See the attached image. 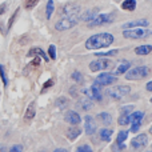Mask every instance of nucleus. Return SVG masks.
Instances as JSON below:
<instances>
[{"mask_svg": "<svg viewBox=\"0 0 152 152\" xmlns=\"http://www.w3.org/2000/svg\"><path fill=\"white\" fill-rule=\"evenodd\" d=\"M131 68V63L129 61H123V63H120L118 66V68L115 69V72H113V75L115 76H119V75H123V74H126L128 69Z\"/></svg>", "mask_w": 152, "mask_h": 152, "instance_id": "obj_21", "label": "nucleus"}, {"mask_svg": "<svg viewBox=\"0 0 152 152\" xmlns=\"http://www.w3.org/2000/svg\"><path fill=\"white\" fill-rule=\"evenodd\" d=\"M71 77H72V80L76 81V83H81V81H83V74H81V72H79V71H74V72H72Z\"/></svg>", "mask_w": 152, "mask_h": 152, "instance_id": "obj_28", "label": "nucleus"}, {"mask_svg": "<svg viewBox=\"0 0 152 152\" xmlns=\"http://www.w3.org/2000/svg\"><path fill=\"white\" fill-rule=\"evenodd\" d=\"M81 107H83V110H89V108L92 107V103H91V100L89 99H86V100H83L81 102Z\"/></svg>", "mask_w": 152, "mask_h": 152, "instance_id": "obj_35", "label": "nucleus"}, {"mask_svg": "<svg viewBox=\"0 0 152 152\" xmlns=\"http://www.w3.org/2000/svg\"><path fill=\"white\" fill-rule=\"evenodd\" d=\"M112 134H113L112 129L102 128L99 132V137H100V140H103V142H111V140H112Z\"/></svg>", "mask_w": 152, "mask_h": 152, "instance_id": "obj_20", "label": "nucleus"}, {"mask_svg": "<svg viewBox=\"0 0 152 152\" xmlns=\"http://www.w3.org/2000/svg\"><path fill=\"white\" fill-rule=\"evenodd\" d=\"M96 15H97V13H96V11H95V10H88L87 12H84L83 15L80 16V20H81V21H86V23H88V21H91Z\"/></svg>", "mask_w": 152, "mask_h": 152, "instance_id": "obj_24", "label": "nucleus"}, {"mask_svg": "<svg viewBox=\"0 0 152 152\" xmlns=\"http://www.w3.org/2000/svg\"><path fill=\"white\" fill-rule=\"evenodd\" d=\"M0 76H1V80H3V84H4V87L8 86V79H7V75H5L4 72V67L0 66Z\"/></svg>", "mask_w": 152, "mask_h": 152, "instance_id": "obj_33", "label": "nucleus"}, {"mask_svg": "<svg viewBox=\"0 0 152 152\" xmlns=\"http://www.w3.org/2000/svg\"><path fill=\"white\" fill-rule=\"evenodd\" d=\"M144 115L145 113L143 112V111H132L131 112V115H129V118H131V121H129L131 128H129V131H131L132 134H136L140 129L142 121H143V119H144Z\"/></svg>", "mask_w": 152, "mask_h": 152, "instance_id": "obj_9", "label": "nucleus"}, {"mask_svg": "<svg viewBox=\"0 0 152 152\" xmlns=\"http://www.w3.org/2000/svg\"><path fill=\"white\" fill-rule=\"evenodd\" d=\"M124 148H126V145H124V144H119V143H116V142H115V144L112 145V151L113 152H121Z\"/></svg>", "mask_w": 152, "mask_h": 152, "instance_id": "obj_34", "label": "nucleus"}, {"mask_svg": "<svg viewBox=\"0 0 152 152\" xmlns=\"http://www.w3.org/2000/svg\"><path fill=\"white\" fill-rule=\"evenodd\" d=\"M152 52V45L151 44H144V45H139V47L135 48V53L139 56H145L150 55Z\"/></svg>", "mask_w": 152, "mask_h": 152, "instance_id": "obj_19", "label": "nucleus"}, {"mask_svg": "<svg viewBox=\"0 0 152 152\" xmlns=\"http://www.w3.org/2000/svg\"><path fill=\"white\" fill-rule=\"evenodd\" d=\"M151 147H152V145H151Z\"/></svg>", "mask_w": 152, "mask_h": 152, "instance_id": "obj_45", "label": "nucleus"}, {"mask_svg": "<svg viewBox=\"0 0 152 152\" xmlns=\"http://www.w3.org/2000/svg\"><path fill=\"white\" fill-rule=\"evenodd\" d=\"M84 121H86V124H84V128H86V134L88 135V136H92V135L96 132V121H95V119L92 118V116L87 115L86 118H84Z\"/></svg>", "mask_w": 152, "mask_h": 152, "instance_id": "obj_14", "label": "nucleus"}, {"mask_svg": "<svg viewBox=\"0 0 152 152\" xmlns=\"http://www.w3.org/2000/svg\"><path fill=\"white\" fill-rule=\"evenodd\" d=\"M129 115H131V113L121 112L120 116H119V119H118L119 126H128L129 121H131V118H129Z\"/></svg>", "mask_w": 152, "mask_h": 152, "instance_id": "obj_25", "label": "nucleus"}, {"mask_svg": "<svg viewBox=\"0 0 152 152\" xmlns=\"http://www.w3.org/2000/svg\"><path fill=\"white\" fill-rule=\"evenodd\" d=\"M53 11H55V3H53V0H48L47 5H45V18H47L48 20L52 18Z\"/></svg>", "mask_w": 152, "mask_h": 152, "instance_id": "obj_23", "label": "nucleus"}, {"mask_svg": "<svg viewBox=\"0 0 152 152\" xmlns=\"http://www.w3.org/2000/svg\"><path fill=\"white\" fill-rule=\"evenodd\" d=\"M48 56H50L51 60H55L56 59V47L53 44H51L48 47Z\"/></svg>", "mask_w": 152, "mask_h": 152, "instance_id": "obj_31", "label": "nucleus"}, {"mask_svg": "<svg viewBox=\"0 0 152 152\" xmlns=\"http://www.w3.org/2000/svg\"><path fill=\"white\" fill-rule=\"evenodd\" d=\"M152 35V31L147 28H131V29H123L121 32V36L124 39H128V40H142V39H147Z\"/></svg>", "mask_w": 152, "mask_h": 152, "instance_id": "obj_2", "label": "nucleus"}, {"mask_svg": "<svg viewBox=\"0 0 152 152\" xmlns=\"http://www.w3.org/2000/svg\"><path fill=\"white\" fill-rule=\"evenodd\" d=\"M80 134H81V129L77 128L76 126H72L68 128V131H67L66 135H67V139H68L69 142H75V140L80 136Z\"/></svg>", "mask_w": 152, "mask_h": 152, "instance_id": "obj_16", "label": "nucleus"}, {"mask_svg": "<svg viewBox=\"0 0 152 152\" xmlns=\"http://www.w3.org/2000/svg\"><path fill=\"white\" fill-rule=\"evenodd\" d=\"M113 20H115V13H97L91 21L87 23V27L96 28V27L107 26V24L113 23Z\"/></svg>", "mask_w": 152, "mask_h": 152, "instance_id": "obj_4", "label": "nucleus"}, {"mask_svg": "<svg viewBox=\"0 0 152 152\" xmlns=\"http://www.w3.org/2000/svg\"><path fill=\"white\" fill-rule=\"evenodd\" d=\"M67 103H68V100L66 99V97H60V99H58V105L60 108H64L67 105Z\"/></svg>", "mask_w": 152, "mask_h": 152, "instance_id": "obj_38", "label": "nucleus"}, {"mask_svg": "<svg viewBox=\"0 0 152 152\" xmlns=\"http://www.w3.org/2000/svg\"><path fill=\"white\" fill-rule=\"evenodd\" d=\"M35 113H36V105H35V102H32L26 110V113H24V121H31L32 119L35 118Z\"/></svg>", "mask_w": 152, "mask_h": 152, "instance_id": "obj_17", "label": "nucleus"}, {"mask_svg": "<svg viewBox=\"0 0 152 152\" xmlns=\"http://www.w3.org/2000/svg\"><path fill=\"white\" fill-rule=\"evenodd\" d=\"M84 94L88 96L89 100H96V102H100V100L103 99L102 86H100V84H97L96 81H95V83L92 84L89 88L84 89Z\"/></svg>", "mask_w": 152, "mask_h": 152, "instance_id": "obj_10", "label": "nucleus"}, {"mask_svg": "<svg viewBox=\"0 0 152 152\" xmlns=\"http://www.w3.org/2000/svg\"><path fill=\"white\" fill-rule=\"evenodd\" d=\"M151 74V69L147 66H139V67H134V68H129L128 71L124 74V77L127 80H142L145 79L148 75Z\"/></svg>", "mask_w": 152, "mask_h": 152, "instance_id": "obj_3", "label": "nucleus"}, {"mask_svg": "<svg viewBox=\"0 0 152 152\" xmlns=\"http://www.w3.org/2000/svg\"><path fill=\"white\" fill-rule=\"evenodd\" d=\"M79 20H80V18H60L55 23V29L56 31H60V32L71 29L79 23Z\"/></svg>", "mask_w": 152, "mask_h": 152, "instance_id": "obj_7", "label": "nucleus"}, {"mask_svg": "<svg viewBox=\"0 0 152 152\" xmlns=\"http://www.w3.org/2000/svg\"><path fill=\"white\" fill-rule=\"evenodd\" d=\"M52 152H68L66 150V148H61V147H59V148H56V150H53Z\"/></svg>", "mask_w": 152, "mask_h": 152, "instance_id": "obj_42", "label": "nucleus"}, {"mask_svg": "<svg viewBox=\"0 0 152 152\" xmlns=\"http://www.w3.org/2000/svg\"><path fill=\"white\" fill-rule=\"evenodd\" d=\"M5 11H7V4H5V3H3V4H0V16L4 15Z\"/></svg>", "mask_w": 152, "mask_h": 152, "instance_id": "obj_40", "label": "nucleus"}, {"mask_svg": "<svg viewBox=\"0 0 152 152\" xmlns=\"http://www.w3.org/2000/svg\"><path fill=\"white\" fill-rule=\"evenodd\" d=\"M112 66H113L112 60L105 58H100V59H96V60H92L89 63L88 68L91 72H100V71H105V69L111 68Z\"/></svg>", "mask_w": 152, "mask_h": 152, "instance_id": "obj_5", "label": "nucleus"}, {"mask_svg": "<svg viewBox=\"0 0 152 152\" xmlns=\"http://www.w3.org/2000/svg\"><path fill=\"white\" fill-rule=\"evenodd\" d=\"M150 102H151V104H152V97H151V99H150Z\"/></svg>", "mask_w": 152, "mask_h": 152, "instance_id": "obj_44", "label": "nucleus"}, {"mask_svg": "<svg viewBox=\"0 0 152 152\" xmlns=\"http://www.w3.org/2000/svg\"><path fill=\"white\" fill-rule=\"evenodd\" d=\"M150 26V21L144 20V19H139V20H132V21H127L121 26V29H131V28H145V27Z\"/></svg>", "mask_w": 152, "mask_h": 152, "instance_id": "obj_13", "label": "nucleus"}, {"mask_svg": "<svg viewBox=\"0 0 152 152\" xmlns=\"http://www.w3.org/2000/svg\"><path fill=\"white\" fill-rule=\"evenodd\" d=\"M18 13H19V8H16V11H13V13L11 15L10 20H8V24H7V28H8V29H10L11 27L13 26V21H15V19L18 18Z\"/></svg>", "mask_w": 152, "mask_h": 152, "instance_id": "obj_29", "label": "nucleus"}, {"mask_svg": "<svg viewBox=\"0 0 152 152\" xmlns=\"http://www.w3.org/2000/svg\"><path fill=\"white\" fill-rule=\"evenodd\" d=\"M148 144V136L145 134H140L137 136H135L131 140V145L134 150H140V148L145 147Z\"/></svg>", "mask_w": 152, "mask_h": 152, "instance_id": "obj_12", "label": "nucleus"}, {"mask_svg": "<svg viewBox=\"0 0 152 152\" xmlns=\"http://www.w3.org/2000/svg\"><path fill=\"white\" fill-rule=\"evenodd\" d=\"M0 152H7V148H5V145H0Z\"/></svg>", "mask_w": 152, "mask_h": 152, "instance_id": "obj_43", "label": "nucleus"}, {"mask_svg": "<svg viewBox=\"0 0 152 152\" xmlns=\"http://www.w3.org/2000/svg\"><path fill=\"white\" fill-rule=\"evenodd\" d=\"M128 139V131H126V129H123V131H120L118 134V137H116V143H119V144H124V142Z\"/></svg>", "mask_w": 152, "mask_h": 152, "instance_id": "obj_27", "label": "nucleus"}, {"mask_svg": "<svg viewBox=\"0 0 152 152\" xmlns=\"http://www.w3.org/2000/svg\"><path fill=\"white\" fill-rule=\"evenodd\" d=\"M81 7L76 3H67L61 8V18H80Z\"/></svg>", "mask_w": 152, "mask_h": 152, "instance_id": "obj_8", "label": "nucleus"}, {"mask_svg": "<svg viewBox=\"0 0 152 152\" xmlns=\"http://www.w3.org/2000/svg\"><path fill=\"white\" fill-rule=\"evenodd\" d=\"M10 152H23V145L20 144H13L10 148Z\"/></svg>", "mask_w": 152, "mask_h": 152, "instance_id": "obj_36", "label": "nucleus"}, {"mask_svg": "<svg viewBox=\"0 0 152 152\" xmlns=\"http://www.w3.org/2000/svg\"><path fill=\"white\" fill-rule=\"evenodd\" d=\"M96 81L97 84H100V86H111V84L116 83L118 81V77H116L113 74H108V72H102L99 76L96 77Z\"/></svg>", "mask_w": 152, "mask_h": 152, "instance_id": "obj_11", "label": "nucleus"}, {"mask_svg": "<svg viewBox=\"0 0 152 152\" xmlns=\"http://www.w3.org/2000/svg\"><path fill=\"white\" fill-rule=\"evenodd\" d=\"M115 42V36L110 32H100V34H95L89 36L86 40V48L88 51L95 50H103V48H108L113 44Z\"/></svg>", "mask_w": 152, "mask_h": 152, "instance_id": "obj_1", "label": "nucleus"}, {"mask_svg": "<svg viewBox=\"0 0 152 152\" xmlns=\"http://www.w3.org/2000/svg\"><path fill=\"white\" fill-rule=\"evenodd\" d=\"M129 92H131V87L129 86H115L108 89L107 94L111 99L120 100V99H123V97H126Z\"/></svg>", "mask_w": 152, "mask_h": 152, "instance_id": "obj_6", "label": "nucleus"}, {"mask_svg": "<svg viewBox=\"0 0 152 152\" xmlns=\"http://www.w3.org/2000/svg\"><path fill=\"white\" fill-rule=\"evenodd\" d=\"M52 86H53V79H50L48 81L44 83V86H43V91H45L47 88H50V87H52Z\"/></svg>", "mask_w": 152, "mask_h": 152, "instance_id": "obj_39", "label": "nucleus"}, {"mask_svg": "<svg viewBox=\"0 0 152 152\" xmlns=\"http://www.w3.org/2000/svg\"><path fill=\"white\" fill-rule=\"evenodd\" d=\"M76 152H94V150L91 148V145L83 144V145H79V147L76 148Z\"/></svg>", "mask_w": 152, "mask_h": 152, "instance_id": "obj_32", "label": "nucleus"}, {"mask_svg": "<svg viewBox=\"0 0 152 152\" xmlns=\"http://www.w3.org/2000/svg\"><path fill=\"white\" fill-rule=\"evenodd\" d=\"M99 119L102 120V123L104 124V126H110V124L112 123V116H111L108 112H102V113H99Z\"/></svg>", "mask_w": 152, "mask_h": 152, "instance_id": "obj_26", "label": "nucleus"}, {"mask_svg": "<svg viewBox=\"0 0 152 152\" xmlns=\"http://www.w3.org/2000/svg\"><path fill=\"white\" fill-rule=\"evenodd\" d=\"M136 0H123L120 4V8L123 11H127V12H132V11L136 10Z\"/></svg>", "mask_w": 152, "mask_h": 152, "instance_id": "obj_18", "label": "nucleus"}, {"mask_svg": "<svg viewBox=\"0 0 152 152\" xmlns=\"http://www.w3.org/2000/svg\"><path fill=\"white\" fill-rule=\"evenodd\" d=\"M39 1L40 0H26L24 1V7H26V10H32Z\"/></svg>", "mask_w": 152, "mask_h": 152, "instance_id": "obj_30", "label": "nucleus"}, {"mask_svg": "<svg viewBox=\"0 0 152 152\" xmlns=\"http://www.w3.org/2000/svg\"><path fill=\"white\" fill-rule=\"evenodd\" d=\"M34 55H36V56H39V58H43L45 61H48L50 60V58H48L47 55L44 53V51L42 50V48H39V47H34V48H31L29 50V52H28V56H34Z\"/></svg>", "mask_w": 152, "mask_h": 152, "instance_id": "obj_22", "label": "nucleus"}, {"mask_svg": "<svg viewBox=\"0 0 152 152\" xmlns=\"http://www.w3.org/2000/svg\"><path fill=\"white\" fill-rule=\"evenodd\" d=\"M118 52H119L118 50H113V51H108V52H104V53H97V56H102V58H104V56H115Z\"/></svg>", "mask_w": 152, "mask_h": 152, "instance_id": "obj_37", "label": "nucleus"}, {"mask_svg": "<svg viewBox=\"0 0 152 152\" xmlns=\"http://www.w3.org/2000/svg\"><path fill=\"white\" fill-rule=\"evenodd\" d=\"M145 89H147L148 92H152V80H150L147 84H145Z\"/></svg>", "mask_w": 152, "mask_h": 152, "instance_id": "obj_41", "label": "nucleus"}, {"mask_svg": "<svg viewBox=\"0 0 152 152\" xmlns=\"http://www.w3.org/2000/svg\"><path fill=\"white\" fill-rule=\"evenodd\" d=\"M64 120H66L67 123H69L71 126H77V124H80L81 118L76 111H68V112L64 115Z\"/></svg>", "mask_w": 152, "mask_h": 152, "instance_id": "obj_15", "label": "nucleus"}]
</instances>
